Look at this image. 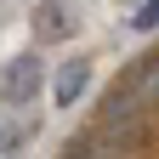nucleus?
<instances>
[{
  "instance_id": "1",
  "label": "nucleus",
  "mask_w": 159,
  "mask_h": 159,
  "mask_svg": "<svg viewBox=\"0 0 159 159\" xmlns=\"http://www.w3.org/2000/svg\"><path fill=\"white\" fill-rule=\"evenodd\" d=\"M40 91H46V63L34 51H11L0 63V102L6 108H34Z\"/></svg>"
},
{
  "instance_id": "2",
  "label": "nucleus",
  "mask_w": 159,
  "mask_h": 159,
  "mask_svg": "<svg viewBox=\"0 0 159 159\" xmlns=\"http://www.w3.org/2000/svg\"><path fill=\"white\" fill-rule=\"evenodd\" d=\"M29 23H34L40 46H63V40H74V29H80V11H74V0H40Z\"/></svg>"
},
{
  "instance_id": "3",
  "label": "nucleus",
  "mask_w": 159,
  "mask_h": 159,
  "mask_svg": "<svg viewBox=\"0 0 159 159\" xmlns=\"http://www.w3.org/2000/svg\"><path fill=\"white\" fill-rule=\"evenodd\" d=\"M91 57H68V63H57V74H51V102L57 108H74L80 97H85V85H91Z\"/></svg>"
},
{
  "instance_id": "4",
  "label": "nucleus",
  "mask_w": 159,
  "mask_h": 159,
  "mask_svg": "<svg viewBox=\"0 0 159 159\" xmlns=\"http://www.w3.org/2000/svg\"><path fill=\"white\" fill-rule=\"evenodd\" d=\"M34 136H40V114H34V108H17V114L0 119V153H6V159H11V153H23Z\"/></svg>"
},
{
  "instance_id": "5",
  "label": "nucleus",
  "mask_w": 159,
  "mask_h": 159,
  "mask_svg": "<svg viewBox=\"0 0 159 159\" xmlns=\"http://www.w3.org/2000/svg\"><path fill=\"white\" fill-rule=\"evenodd\" d=\"M131 29H136V34H153V29H159V0H142V6H136Z\"/></svg>"
}]
</instances>
